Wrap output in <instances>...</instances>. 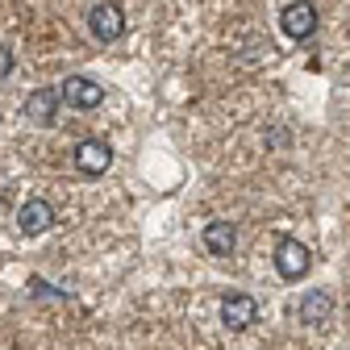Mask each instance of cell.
Listing matches in <instances>:
<instances>
[{
    "mask_svg": "<svg viewBox=\"0 0 350 350\" xmlns=\"http://www.w3.org/2000/svg\"><path fill=\"white\" fill-rule=\"evenodd\" d=\"M55 221H59L55 204H51V200H42V196H29V200L17 208V230H21L25 238H38V234H46Z\"/></svg>",
    "mask_w": 350,
    "mask_h": 350,
    "instance_id": "obj_5",
    "label": "cell"
},
{
    "mask_svg": "<svg viewBox=\"0 0 350 350\" xmlns=\"http://www.w3.org/2000/svg\"><path fill=\"white\" fill-rule=\"evenodd\" d=\"M275 271L284 275V280H304L313 271V250L304 246V242H296V238H280L275 242Z\"/></svg>",
    "mask_w": 350,
    "mask_h": 350,
    "instance_id": "obj_2",
    "label": "cell"
},
{
    "mask_svg": "<svg viewBox=\"0 0 350 350\" xmlns=\"http://www.w3.org/2000/svg\"><path fill=\"white\" fill-rule=\"evenodd\" d=\"M296 317H300V325H325L329 317H334V296L325 292V288H309L300 300H296Z\"/></svg>",
    "mask_w": 350,
    "mask_h": 350,
    "instance_id": "obj_8",
    "label": "cell"
},
{
    "mask_svg": "<svg viewBox=\"0 0 350 350\" xmlns=\"http://www.w3.org/2000/svg\"><path fill=\"white\" fill-rule=\"evenodd\" d=\"M59 109H63V92H59V88H38V92L25 96V117L33 125H55Z\"/></svg>",
    "mask_w": 350,
    "mask_h": 350,
    "instance_id": "obj_9",
    "label": "cell"
},
{
    "mask_svg": "<svg viewBox=\"0 0 350 350\" xmlns=\"http://www.w3.org/2000/svg\"><path fill=\"white\" fill-rule=\"evenodd\" d=\"M71 163L79 175H88V180H96V175H105L113 167V146L109 138H83L75 150H71Z\"/></svg>",
    "mask_w": 350,
    "mask_h": 350,
    "instance_id": "obj_4",
    "label": "cell"
},
{
    "mask_svg": "<svg viewBox=\"0 0 350 350\" xmlns=\"http://www.w3.org/2000/svg\"><path fill=\"white\" fill-rule=\"evenodd\" d=\"M59 92H63V105H71V109H79V113L96 109V105L105 100V88H100L96 79H88V75H67Z\"/></svg>",
    "mask_w": 350,
    "mask_h": 350,
    "instance_id": "obj_7",
    "label": "cell"
},
{
    "mask_svg": "<svg viewBox=\"0 0 350 350\" xmlns=\"http://www.w3.org/2000/svg\"><path fill=\"white\" fill-rule=\"evenodd\" d=\"M317 25H321V17H317L313 0H292V5H284V13H280V29L292 42H309L317 33Z\"/></svg>",
    "mask_w": 350,
    "mask_h": 350,
    "instance_id": "obj_1",
    "label": "cell"
},
{
    "mask_svg": "<svg viewBox=\"0 0 350 350\" xmlns=\"http://www.w3.org/2000/svg\"><path fill=\"white\" fill-rule=\"evenodd\" d=\"M234 246H238L234 221H208V226H204V250H208V254L226 258V254H234Z\"/></svg>",
    "mask_w": 350,
    "mask_h": 350,
    "instance_id": "obj_10",
    "label": "cell"
},
{
    "mask_svg": "<svg viewBox=\"0 0 350 350\" xmlns=\"http://www.w3.org/2000/svg\"><path fill=\"white\" fill-rule=\"evenodd\" d=\"M0 204H5V192H0Z\"/></svg>",
    "mask_w": 350,
    "mask_h": 350,
    "instance_id": "obj_13",
    "label": "cell"
},
{
    "mask_svg": "<svg viewBox=\"0 0 350 350\" xmlns=\"http://www.w3.org/2000/svg\"><path fill=\"white\" fill-rule=\"evenodd\" d=\"M9 75H13V51L0 46V79H9Z\"/></svg>",
    "mask_w": 350,
    "mask_h": 350,
    "instance_id": "obj_11",
    "label": "cell"
},
{
    "mask_svg": "<svg viewBox=\"0 0 350 350\" xmlns=\"http://www.w3.org/2000/svg\"><path fill=\"white\" fill-rule=\"evenodd\" d=\"M254 321H258V300H254V296L230 292V296L221 300V325H226V329L242 334V329H250Z\"/></svg>",
    "mask_w": 350,
    "mask_h": 350,
    "instance_id": "obj_6",
    "label": "cell"
},
{
    "mask_svg": "<svg viewBox=\"0 0 350 350\" xmlns=\"http://www.w3.org/2000/svg\"><path fill=\"white\" fill-rule=\"evenodd\" d=\"M88 33H92L96 42H121L125 38V13L121 5H113V0H100V5L88 9Z\"/></svg>",
    "mask_w": 350,
    "mask_h": 350,
    "instance_id": "obj_3",
    "label": "cell"
},
{
    "mask_svg": "<svg viewBox=\"0 0 350 350\" xmlns=\"http://www.w3.org/2000/svg\"><path fill=\"white\" fill-rule=\"evenodd\" d=\"M267 146H275V150H280V146H288V129H280V125H275L271 134H267Z\"/></svg>",
    "mask_w": 350,
    "mask_h": 350,
    "instance_id": "obj_12",
    "label": "cell"
}]
</instances>
